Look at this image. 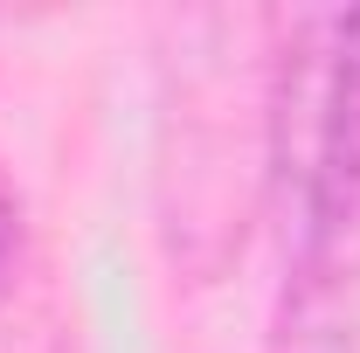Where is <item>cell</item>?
Listing matches in <instances>:
<instances>
[{
    "mask_svg": "<svg viewBox=\"0 0 360 353\" xmlns=\"http://www.w3.org/2000/svg\"><path fill=\"white\" fill-rule=\"evenodd\" d=\"M14 243H21V201H14V187L0 180V277L14 264Z\"/></svg>",
    "mask_w": 360,
    "mask_h": 353,
    "instance_id": "obj_3",
    "label": "cell"
},
{
    "mask_svg": "<svg viewBox=\"0 0 360 353\" xmlns=\"http://www.w3.org/2000/svg\"><path fill=\"white\" fill-rule=\"evenodd\" d=\"M270 180L291 194V284L340 298L360 270V7L284 21L270 49Z\"/></svg>",
    "mask_w": 360,
    "mask_h": 353,
    "instance_id": "obj_1",
    "label": "cell"
},
{
    "mask_svg": "<svg viewBox=\"0 0 360 353\" xmlns=\"http://www.w3.org/2000/svg\"><path fill=\"white\" fill-rule=\"evenodd\" d=\"M270 353H354L347 326H340V298H333V291H298V284H284V312H277Z\"/></svg>",
    "mask_w": 360,
    "mask_h": 353,
    "instance_id": "obj_2",
    "label": "cell"
}]
</instances>
